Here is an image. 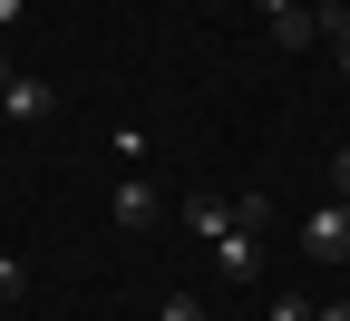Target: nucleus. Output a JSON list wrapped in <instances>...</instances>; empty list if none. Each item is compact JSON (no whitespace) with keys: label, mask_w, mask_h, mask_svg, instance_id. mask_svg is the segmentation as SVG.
Listing matches in <instances>:
<instances>
[{"label":"nucleus","mask_w":350,"mask_h":321,"mask_svg":"<svg viewBox=\"0 0 350 321\" xmlns=\"http://www.w3.org/2000/svg\"><path fill=\"white\" fill-rule=\"evenodd\" d=\"M156 321H204V302H195V292H165V311H156Z\"/></svg>","instance_id":"nucleus-7"},{"label":"nucleus","mask_w":350,"mask_h":321,"mask_svg":"<svg viewBox=\"0 0 350 321\" xmlns=\"http://www.w3.org/2000/svg\"><path fill=\"white\" fill-rule=\"evenodd\" d=\"M204 253H214V272H224V283H253V263H262V234H253V224H224V234H214Z\"/></svg>","instance_id":"nucleus-4"},{"label":"nucleus","mask_w":350,"mask_h":321,"mask_svg":"<svg viewBox=\"0 0 350 321\" xmlns=\"http://www.w3.org/2000/svg\"><path fill=\"white\" fill-rule=\"evenodd\" d=\"M0 127H10V117H0Z\"/></svg>","instance_id":"nucleus-15"},{"label":"nucleus","mask_w":350,"mask_h":321,"mask_svg":"<svg viewBox=\"0 0 350 321\" xmlns=\"http://www.w3.org/2000/svg\"><path fill=\"white\" fill-rule=\"evenodd\" d=\"M273 321H312V302H301V292H273Z\"/></svg>","instance_id":"nucleus-8"},{"label":"nucleus","mask_w":350,"mask_h":321,"mask_svg":"<svg viewBox=\"0 0 350 321\" xmlns=\"http://www.w3.org/2000/svg\"><path fill=\"white\" fill-rule=\"evenodd\" d=\"M0 117H10V127H49V117H59V88L10 68V88H0Z\"/></svg>","instance_id":"nucleus-2"},{"label":"nucleus","mask_w":350,"mask_h":321,"mask_svg":"<svg viewBox=\"0 0 350 321\" xmlns=\"http://www.w3.org/2000/svg\"><path fill=\"white\" fill-rule=\"evenodd\" d=\"M224 224H234V195H214V185H204V195H185V234H195V244H214Z\"/></svg>","instance_id":"nucleus-5"},{"label":"nucleus","mask_w":350,"mask_h":321,"mask_svg":"<svg viewBox=\"0 0 350 321\" xmlns=\"http://www.w3.org/2000/svg\"><path fill=\"white\" fill-rule=\"evenodd\" d=\"M253 10H262V20H292V10H301V0H253Z\"/></svg>","instance_id":"nucleus-11"},{"label":"nucleus","mask_w":350,"mask_h":321,"mask_svg":"<svg viewBox=\"0 0 350 321\" xmlns=\"http://www.w3.org/2000/svg\"><path fill=\"white\" fill-rule=\"evenodd\" d=\"M301 253H312V263H350V205L340 195L301 214Z\"/></svg>","instance_id":"nucleus-1"},{"label":"nucleus","mask_w":350,"mask_h":321,"mask_svg":"<svg viewBox=\"0 0 350 321\" xmlns=\"http://www.w3.org/2000/svg\"><path fill=\"white\" fill-rule=\"evenodd\" d=\"M20 292H29V263H20V253H0V302H20Z\"/></svg>","instance_id":"nucleus-6"},{"label":"nucleus","mask_w":350,"mask_h":321,"mask_svg":"<svg viewBox=\"0 0 350 321\" xmlns=\"http://www.w3.org/2000/svg\"><path fill=\"white\" fill-rule=\"evenodd\" d=\"M331 20H340V29H350V0H340V10H331Z\"/></svg>","instance_id":"nucleus-14"},{"label":"nucleus","mask_w":350,"mask_h":321,"mask_svg":"<svg viewBox=\"0 0 350 321\" xmlns=\"http://www.w3.org/2000/svg\"><path fill=\"white\" fill-rule=\"evenodd\" d=\"M321 39H331V68H350V29H340V20H321Z\"/></svg>","instance_id":"nucleus-9"},{"label":"nucleus","mask_w":350,"mask_h":321,"mask_svg":"<svg viewBox=\"0 0 350 321\" xmlns=\"http://www.w3.org/2000/svg\"><path fill=\"white\" fill-rule=\"evenodd\" d=\"M0 29H20V0H0Z\"/></svg>","instance_id":"nucleus-13"},{"label":"nucleus","mask_w":350,"mask_h":321,"mask_svg":"<svg viewBox=\"0 0 350 321\" xmlns=\"http://www.w3.org/2000/svg\"><path fill=\"white\" fill-rule=\"evenodd\" d=\"M331 195H340V205H350V146H340V156H331Z\"/></svg>","instance_id":"nucleus-10"},{"label":"nucleus","mask_w":350,"mask_h":321,"mask_svg":"<svg viewBox=\"0 0 350 321\" xmlns=\"http://www.w3.org/2000/svg\"><path fill=\"white\" fill-rule=\"evenodd\" d=\"M312 321H350V302H331V311H321V302H312Z\"/></svg>","instance_id":"nucleus-12"},{"label":"nucleus","mask_w":350,"mask_h":321,"mask_svg":"<svg viewBox=\"0 0 350 321\" xmlns=\"http://www.w3.org/2000/svg\"><path fill=\"white\" fill-rule=\"evenodd\" d=\"M107 214H117V234H156V224H165V195L146 185V175H126V185H117V205H107Z\"/></svg>","instance_id":"nucleus-3"}]
</instances>
